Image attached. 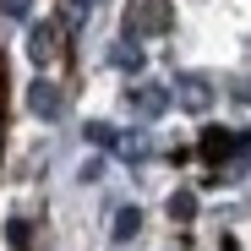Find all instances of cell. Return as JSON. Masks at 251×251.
Here are the masks:
<instances>
[{
	"label": "cell",
	"instance_id": "cell-1",
	"mask_svg": "<svg viewBox=\"0 0 251 251\" xmlns=\"http://www.w3.org/2000/svg\"><path fill=\"white\" fill-rule=\"evenodd\" d=\"M202 158L213 164L219 180H240L251 170V131H229V126H207L202 131Z\"/></svg>",
	"mask_w": 251,
	"mask_h": 251
},
{
	"label": "cell",
	"instance_id": "cell-7",
	"mask_svg": "<svg viewBox=\"0 0 251 251\" xmlns=\"http://www.w3.org/2000/svg\"><path fill=\"white\" fill-rule=\"evenodd\" d=\"M115 153H120L126 164H148L158 148H153V137H148V131H126V137H115Z\"/></svg>",
	"mask_w": 251,
	"mask_h": 251
},
{
	"label": "cell",
	"instance_id": "cell-14",
	"mask_svg": "<svg viewBox=\"0 0 251 251\" xmlns=\"http://www.w3.org/2000/svg\"><path fill=\"white\" fill-rule=\"evenodd\" d=\"M71 6H76V11H99L104 0H71Z\"/></svg>",
	"mask_w": 251,
	"mask_h": 251
},
{
	"label": "cell",
	"instance_id": "cell-11",
	"mask_svg": "<svg viewBox=\"0 0 251 251\" xmlns=\"http://www.w3.org/2000/svg\"><path fill=\"white\" fill-rule=\"evenodd\" d=\"M82 131H88V142H93V148H115V126H109V120H88Z\"/></svg>",
	"mask_w": 251,
	"mask_h": 251
},
{
	"label": "cell",
	"instance_id": "cell-10",
	"mask_svg": "<svg viewBox=\"0 0 251 251\" xmlns=\"http://www.w3.org/2000/svg\"><path fill=\"white\" fill-rule=\"evenodd\" d=\"M109 60H115V66H120V71H142V50H137V44H131V38H120V44H115V50H109Z\"/></svg>",
	"mask_w": 251,
	"mask_h": 251
},
{
	"label": "cell",
	"instance_id": "cell-3",
	"mask_svg": "<svg viewBox=\"0 0 251 251\" xmlns=\"http://www.w3.org/2000/svg\"><path fill=\"white\" fill-rule=\"evenodd\" d=\"M170 6L164 0H131V11H126V38H148V33H170Z\"/></svg>",
	"mask_w": 251,
	"mask_h": 251
},
{
	"label": "cell",
	"instance_id": "cell-13",
	"mask_svg": "<svg viewBox=\"0 0 251 251\" xmlns=\"http://www.w3.org/2000/svg\"><path fill=\"white\" fill-rule=\"evenodd\" d=\"M0 11H6V17H17V22H22V17L33 11V0H0Z\"/></svg>",
	"mask_w": 251,
	"mask_h": 251
},
{
	"label": "cell",
	"instance_id": "cell-6",
	"mask_svg": "<svg viewBox=\"0 0 251 251\" xmlns=\"http://www.w3.org/2000/svg\"><path fill=\"white\" fill-rule=\"evenodd\" d=\"M60 55V33H55V22H33L27 27V60L33 66H50Z\"/></svg>",
	"mask_w": 251,
	"mask_h": 251
},
{
	"label": "cell",
	"instance_id": "cell-2",
	"mask_svg": "<svg viewBox=\"0 0 251 251\" xmlns=\"http://www.w3.org/2000/svg\"><path fill=\"white\" fill-rule=\"evenodd\" d=\"M170 99H175V109H186V115H207V109H213V76L180 71V76L170 82Z\"/></svg>",
	"mask_w": 251,
	"mask_h": 251
},
{
	"label": "cell",
	"instance_id": "cell-8",
	"mask_svg": "<svg viewBox=\"0 0 251 251\" xmlns=\"http://www.w3.org/2000/svg\"><path fill=\"white\" fill-rule=\"evenodd\" d=\"M109 235H115V246L137 240V235H142V207H137V202H131V207H120V213H115V224H109Z\"/></svg>",
	"mask_w": 251,
	"mask_h": 251
},
{
	"label": "cell",
	"instance_id": "cell-5",
	"mask_svg": "<svg viewBox=\"0 0 251 251\" xmlns=\"http://www.w3.org/2000/svg\"><path fill=\"white\" fill-rule=\"evenodd\" d=\"M27 109H33L38 120H60V115H66V88L50 82V76H38L33 88H27Z\"/></svg>",
	"mask_w": 251,
	"mask_h": 251
},
{
	"label": "cell",
	"instance_id": "cell-12",
	"mask_svg": "<svg viewBox=\"0 0 251 251\" xmlns=\"http://www.w3.org/2000/svg\"><path fill=\"white\" fill-rule=\"evenodd\" d=\"M76 180H82V186H93V180H104V164H99V158H82V170H76Z\"/></svg>",
	"mask_w": 251,
	"mask_h": 251
},
{
	"label": "cell",
	"instance_id": "cell-15",
	"mask_svg": "<svg viewBox=\"0 0 251 251\" xmlns=\"http://www.w3.org/2000/svg\"><path fill=\"white\" fill-rule=\"evenodd\" d=\"M240 99H246V104H251V76H246V88H240Z\"/></svg>",
	"mask_w": 251,
	"mask_h": 251
},
{
	"label": "cell",
	"instance_id": "cell-4",
	"mask_svg": "<svg viewBox=\"0 0 251 251\" xmlns=\"http://www.w3.org/2000/svg\"><path fill=\"white\" fill-rule=\"evenodd\" d=\"M170 104H175L170 88H158V82H137V88H126V109H131L137 120H158Z\"/></svg>",
	"mask_w": 251,
	"mask_h": 251
},
{
	"label": "cell",
	"instance_id": "cell-9",
	"mask_svg": "<svg viewBox=\"0 0 251 251\" xmlns=\"http://www.w3.org/2000/svg\"><path fill=\"white\" fill-rule=\"evenodd\" d=\"M170 219H175V224H191V219H197V191H186V186L170 191Z\"/></svg>",
	"mask_w": 251,
	"mask_h": 251
}]
</instances>
